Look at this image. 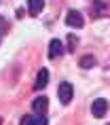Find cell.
Segmentation results:
<instances>
[{"label":"cell","instance_id":"1","mask_svg":"<svg viewBox=\"0 0 110 125\" xmlns=\"http://www.w3.org/2000/svg\"><path fill=\"white\" fill-rule=\"evenodd\" d=\"M72 95H74V87L70 85V83H59V87H57V98H59V102L61 104H70L72 102Z\"/></svg>","mask_w":110,"mask_h":125},{"label":"cell","instance_id":"2","mask_svg":"<svg viewBox=\"0 0 110 125\" xmlns=\"http://www.w3.org/2000/svg\"><path fill=\"white\" fill-rule=\"evenodd\" d=\"M106 112H108V102L104 98L93 100V104H91V115L95 119H102V117H106Z\"/></svg>","mask_w":110,"mask_h":125},{"label":"cell","instance_id":"3","mask_svg":"<svg viewBox=\"0 0 110 125\" xmlns=\"http://www.w3.org/2000/svg\"><path fill=\"white\" fill-rule=\"evenodd\" d=\"M66 23L70 28H83L85 26V19H83V15L78 13V11H68V15H66Z\"/></svg>","mask_w":110,"mask_h":125},{"label":"cell","instance_id":"4","mask_svg":"<svg viewBox=\"0 0 110 125\" xmlns=\"http://www.w3.org/2000/svg\"><path fill=\"white\" fill-rule=\"evenodd\" d=\"M19 125H47V117H45V115H38V112L26 115V117H21V123Z\"/></svg>","mask_w":110,"mask_h":125},{"label":"cell","instance_id":"5","mask_svg":"<svg viewBox=\"0 0 110 125\" xmlns=\"http://www.w3.org/2000/svg\"><path fill=\"white\" fill-rule=\"evenodd\" d=\"M61 53H64V45H61V40H57V38L51 40V42H49V57L55 59V57H59Z\"/></svg>","mask_w":110,"mask_h":125},{"label":"cell","instance_id":"6","mask_svg":"<svg viewBox=\"0 0 110 125\" xmlns=\"http://www.w3.org/2000/svg\"><path fill=\"white\" fill-rule=\"evenodd\" d=\"M42 9H45V0H28V13L32 17H36Z\"/></svg>","mask_w":110,"mask_h":125},{"label":"cell","instance_id":"7","mask_svg":"<svg viewBox=\"0 0 110 125\" xmlns=\"http://www.w3.org/2000/svg\"><path fill=\"white\" fill-rule=\"evenodd\" d=\"M47 83H49V70H47V68H42V70L38 72V76H36V83H34L36 91H38V89H45Z\"/></svg>","mask_w":110,"mask_h":125},{"label":"cell","instance_id":"8","mask_svg":"<svg viewBox=\"0 0 110 125\" xmlns=\"http://www.w3.org/2000/svg\"><path fill=\"white\" fill-rule=\"evenodd\" d=\"M47 106H49V100H47L45 95H40V98H36V100L32 102V110L38 112V115H42V112L47 110Z\"/></svg>","mask_w":110,"mask_h":125},{"label":"cell","instance_id":"9","mask_svg":"<svg viewBox=\"0 0 110 125\" xmlns=\"http://www.w3.org/2000/svg\"><path fill=\"white\" fill-rule=\"evenodd\" d=\"M78 66L80 68H93L95 66V57H93V55H83L80 62H78Z\"/></svg>","mask_w":110,"mask_h":125},{"label":"cell","instance_id":"10","mask_svg":"<svg viewBox=\"0 0 110 125\" xmlns=\"http://www.w3.org/2000/svg\"><path fill=\"white\" fill-rule=\"evenodd\" d=\"M66 40H68V51H74V49L78 47V38L74 36V34H70V36H68Z\"/></svg>","mask_w":110,"mask_h":125},{"label":"cell","instance_id":"11","mask_svg":"<svg viewBox=\"0 0 110 125\" xmlns=\"http://www.w3.org/2000/svg\"><path fill=\"white\" fill-rule=\"evenodd\" d=\"M0 125H2V117H0Z\"/></svg>","mask_w":110,"mask_h":125}]
</instances>
